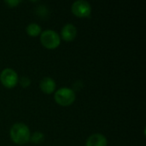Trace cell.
<instances>
[{
    "label": "cell",
    "instance_id": "2",
    "mask_svg": "<svg viewBox=\"0 0 146 146\" xmlns=\"http://www.w3.org/2000/svg\"><path fill=\"white\" fill-rule=\"evenodd\" d=\"M40 41L41 44L47 49H55L61 43V38L59 34L50 29L44 30L40 33Z\"/></svg>",
    "mask_w": 146,
    "mask_h": 146
},
{
    "label": "cell",
    "instance_id": "9",
    "mask_svg": "<svg viewBox=\"0 0 146 146\" xmlns=\"http://www.w3.org/2000/svg\"><path fill=\"white\" fill-rule=\"evenodd\" d=\"M26 30H27V33L28 35L33 36V37L40 34L41 31H42L41 27L38 24L35 23V22H32V23L28 24L27 26V27H26Z\"/></svg>",
    "mask_w": 146,
    "mask_h": 146
},
{
    "label": "cell",
    "instance_id": "6",
    "mask_svg": "<svg viewBox=\"0 0 146 146\" xmlns=\"http://www.w3.org/2000/svg\"><path fill=\"white\" fill-rule=\"evenodd\" d=\"M77 34V28L76 27L72 24V23H67L65 24L61 31V35L62 38L65 40V41H72L75 38Z\"/></svg>",
    "mask_w": 146,
    "mask_h": 146
},
{
    "label": "cell",
    "instance_id": "12",
    "mask_svg": "<svg viewBox=\"0 0 146 146\" xmlns=\"http://www.w3.org/2000/svg\"><path fill=\"white\" fill-rule=\"evenodd\" d=\"M18 81L20 82L21 86L22 87H25V88L27 87L28 86H30V84H31V80H30L28 77H26V76L21 77Z\"/></svg>",
    "mask_w": 146,
    "mask_h": 146
},
{
    "label": "cell",
    "instance_id": "11",
    "mask_svg": "<svg viewBox=\"0 0 146 146\" xmlns=\"http://www.w3.org/2000/svg\"><path fill=\"white\" fill-rule=\"evenodd\" d=\"M36 12L38 15L40 16H44L45 15H47L48 13V9L46 8V6L44 5H39L38 6V8L36 9Z\"/></svg>",
    "mask_w": 146,
    "mask_h": 146
},
{
    "label": "cell",
    "instance_id": "4",
    "mask_svg": "<svg viewBox=\"0 0 146 146\" xmlns=\"http://www.w3.org/2000/svg\"><path fill=\"white\" fill-rule=\"evenodd\" d=\"M19 78L17 73L9 68H4L0 73V81L1 83L8 88H12L18 83Z\"/></svg>",
    "mask_w": 146,
    "mask_h": 146
},
{
    "label": "cell",
    "instance_id": "13",
    "mask_svg": "<svg viewBox=\"0 0 146 146\" xmlns=\"http://www.w3.org/2000/svg\"><path fill=\"white\" fill-rule=\"evenodd\" d=\"M20 0H6L5 3H7L9 7H15L16 6L18 3H20Z\"/></svg>",
    "mask_w": 146,
    "mask_h": 146
},
{
    "label": "cell",
    "instance_id": "5",
    "mask_svg": "<svg viewBox=\"0 0 146 146\" xmlns=\"http://www.w3.org/2000/svg\"><path fill=\"white\" fill-rule=\"evenodd\" d=\"M72 12L78 17L89 16L92 11L91 4L85 0H77L74 2L71 7Z\"/></svg>",
    "mask_w": 146,
    "mask_h": 146
},
{
    "label": "cell",
    "instance_id": "1",
    "mask_svg": "<svg viewBox=\"0 0 146 146\" xmlns=\"http://www.w3.org/2000/svg\"><path fill=\"white\" fill-rule=\"evenodd\" d=\"M11 139L18 145H24L30 139V130L28 127L22 123L18 122L14 124L9 131Z\"/></svg>",
    "mask_w": 146,
    "mask_h": 146
},
{
    "label": "cell",
    "instance_id": "8",
    "mask_svg": "<svg viewBox=\"0 0 146 146\" xmlns=\"http://www.w3.org/2000/svg\"><path fill=\"white\" fill-rule=\"evenodd\" d=\"M39 86H40V89L43 92H44L46 94H50L55 91L56 82L50 77H44L40 80Z\"/></svg>",
    "mask_w": 146,
    "mask_h": 146
},
{
    "label": "cell",
    "instance_id": "3",
    "mask_svg": "<svg viewBox=\"0 0 146 146\" xmlns=\"http://www.w3.org/2000/svg\"><path fill=\"white\" fill-rule=\"evenodd\" d=\"M56 102L62 106H68L72 104L75 100V92L69 87L59 88L55 93Z\"/></svg>",
    "mask_w": 146,
    "mask_h": 146
},
{
    "label": "cell",
    "instance_id": "7",
    "mask_svg": "<svg viewBox=\"0 0 146 146\" xmlns=\"http://www.w3.org/2000/svg\"><path fill=\"white\" fill-rule=\"evenodd\" d=\"M106 137L102 133H93L88 137L86 146H107Z\"/></svg>",
    "mask_w": 146,
    "mask_h": 146
},
{
    "label": "cell",
    "instance_id": "10",
    "mask_svg": "<svg viewBox=\"0 0 146 146\" xmlns=\"http://www.w3.org/2000/svg\"><path fill=\"white\" fill-rule=\"evenodd\" d=\"M44 139V133H40V132H34L32 135H30V139L32 143L38 145L40 143H42Z\"/></svg>",
    "mask_w": 146,
    "mask_h": 146
}]
</instances>
